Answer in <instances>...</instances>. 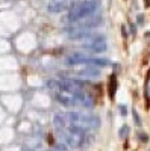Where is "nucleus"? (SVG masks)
<instances>
[{"mask_svg":"<svg viewBox=\"0 0 150 151\" xmlns=\"http://www.w3.org/2000/svg\"><path fill=\"white\" fill-rule=\"evenodd\" d=\"M76 74L79 76V77H86V79H97V77H100V70H99L97 67L91 65V67H86V68H83V70H79Z\"/></svg>","mask_w":150,"mask_h":151,"instance_id":"obj_6","label":"nucleus"},{"mask_svg":"<svg viewBox=\"0 0 150 151\" xmlns=\"http://www.w3.org/2000/svg\"><path fill=\"white\" fill-rule=\"evenodd\" d=\"M47 88L52 91L55 100L64 107H94V98L85 91L86 82L79 80H49Z\"/></svg>","mask_w":150,"mask_h":151,"instance_id":"obj_1","label":"nucleus"},{"mask_svg":"<svg viewBox=\"0 0 150 151\" xmlns=\"http://www.w3.org/2000/svg\"><path fill=\"white\" fill-rule=\"evenodd\" d=\"M136 21H138V24H143V21H144V17H143V15H138V17H136Z\"/></svg>","mask_w":150,"mask_h":151,"instance_id":"obj_13","label":"nucleus"},{"mask_svg":"<svg viewBox=\"0 0 150 151\" xmlns=\"http://www.w3.org/2000/svg\"><path fill=\"white\" fill-rule=\"evenodd\" d=\"M121 32H123V36L126 38L128 36V32H126V27H121Z\"/></svg>","mask_w":150,"mask_h":151,"instance_id":"obj_14","label":"nucleus"},{"mask_svg":"<svg viewBox=\"0 0 150 151\" xmlns=\"http://www.w3.org/2000/svg\"><path fill=\"white\" fill-rule=\"evenodd\" d=\"M108 92H109V98H114L115 92H117V76L112 74L109 77V86H108Z\"/></svg>","mask_w":150,"mask_h":151,"instance_id":"obj_8","label":"nucleus"},{"mask_svg":"<svg viewBox=\"0 0 150 151\" xmlns=\"http://www.w3.org/2000/svg\"><path fill=\"white\" fill-rule=\"evenodd\" d=\"M71 6L73 3L68 2V0H53V2H50L47 5V11L50 14H59L62 11H68Z\"/></svg>","mask_w":150,"mask_h":151,"instance_id":"obj_5","label":"nucleus"},{"mask_svg":"<svg viewBox=\"0 0 150 151\" xmlns=\"http://www.w3.org/2000/svg\"><path fill=\"white\" fill-rule=\"evenodd\" d=\"M132 115H133V121H135V124L136 125H138V127H141V118H140V115H138V112H136V110H133L132 112Z\"/></svg>","mask_w":150,"mask_h":151,"instance_id":"obj_10","label":"nucleus"},{"mask_svg":"<svg viewBox=\"0 0 150 151\" xmlns=\"http://www.w3.org/2000/svg\"><path fill=\"white\" fill-rule=\"evenodd\" d=\"M147 151H150V150H147Z\"/></svg>","mask_w":150,"mask_h":151,"instance_id":"obj_16","label":"nucleus"},{"mask_svg":"<svg viewBox=\"0 0 150 151\" xmlns=\"http://www.w3.org/2000/svg\"><path fill=\"white\" fill-rule=\"evenodd\" d=\"M85 58H86V56H85L83 53H73V55H70V56L65 58V62H64V64H65L67 67L80 65V64H83Z\"/></svg>","mask_w":150,"mask_h":151,"instance_id":"obj_7","label":"nucleus"},{"mask_svg":"<svg viewBox=\"0 0 150 151\" xmlns=\"http://www.w3.org/2000/svg\"><path fill=\"white\" fill-rule=\"evenodd\" d=\"M128 134H129V125H126V124H124L123 127L118 130V136H120V139H126V137H128Z\"/></svg>","mask_w":150,"mask_h":151,"instance_id":"obj_9","label":"nucleus"},{"mask_svg":"<svg viewBox=\"0 0 150 151\" xmlns=\"http://www.w3.org/2000/svg\"><path fill=\"white\" fill-rule=\"evenodd\" d=\"M138 139H140L141 142H147V141H149V136H147L146 133H138Z\"/></svg>","mask_w":150,"mask_h":151,"instance_id":"obj_12","label":"nucleus"},{"mask_svg":"<svg viewBox=\"0 0 150 151\" xmlns=\"http://www.w3.org/2000/svg\"><path fill=\"white\" fill-rule=\"evenodd\" d=\"M118 109H120L121 116H126V115H128V107L124 106V104H120V106H118Z\"/></svg>","mask_w":150,"mask_h":151,"instance_id":"obj_11","label":"nucleus"},{"mask_svg":"<svg viewBox=\"0 0 150 151\" xmlns=\"http://www.w3.org/2000/svg\"><path fill=\"white\" fill-rule=\"evenodd\" d=\"M99 6H100L99 0H82L80 3H74L68 9V14H67L65 20L71 24H76V23L82 21L83 18H88V17L94 15L99 9Z\"/></svg>","mask_w":150,"mask_h":151,"instance_id":"obj_2","label":"nucleus"},{"mask_svg":"<svg viewBox=\"0 0 150 151\" xmlns=\"http://www.w3.org/2000/svg\"><path fill=\"white\" fill-rule=\"evenodd\" d=\"M82 48L90 50V52H94V53H103L108 50L106 38L103 35H93L90 40H86V42L82 44Z\"/></svg>","mask_w":150,"mask_h":151,"instance_id":"obj_4","label":"nucleus"},{"mask_svg":"<svg viewBox=\"0 0 150 151\" xmlns=\"http://www.w3.org/2000/svg\"><path fill=\"white\" fill-rule=\"evenodd\" d=\"M146 6H150V0H146Z\"/></svg>","mask_w":150,"mask_h":151,"instance_id":"obj_15","label":"nucleus"},{"mask_svg":"<svg viewBox=\"0 0 150 151\" xmlns=\"http://www.w3.org/2000/svg\"><path fill=\"white\" fill-rule=\"evenodd\" d=\"M65 118L67 122L78 124L86 130H96L100 127V119L96 115H86V113H80V112H67Z\"/></svg>","mask_w":150,"mask_h":151,"instance_id":"obj_3","label":"nucleus"}]
</instances>
